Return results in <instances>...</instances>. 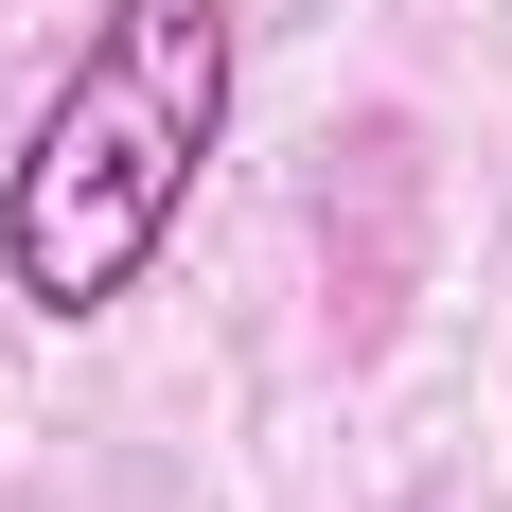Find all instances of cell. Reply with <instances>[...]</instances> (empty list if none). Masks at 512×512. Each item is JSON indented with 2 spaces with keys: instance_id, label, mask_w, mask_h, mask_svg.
<instances>
[{
  "instance_id": "cell-1",
  "label": "cell",
  "mask_w": 512,
  "mask_h": 512,
  "mask_svg": "<svg viewBox=\"0 0 512 512\" xmlns=\"http://www.w3.org/2000/svg\"><path fill=\"white\" fill-rule=\"evenodd\" d=\"M212 142H230V0H106L0 159V283L53 336L124 318L142 265L177 248Z\"/></svg>"
}]
</instances>
